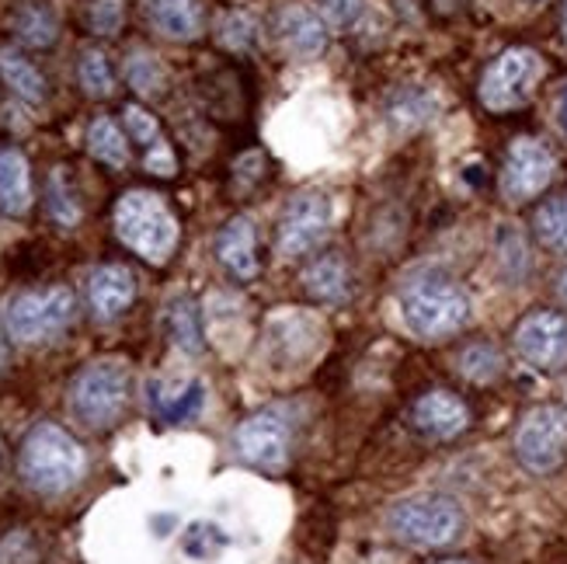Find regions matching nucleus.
I'll list each match as a JSON object with an SVG mask.
<instances>
[{"label": "nucleus", "instance_id": "obj_12", "mask_svg": "<svg viewBox=\"0 0 567 564\" xmlns=\"http://www.w3.org/2000/svg\"><path fill=\"white\" fill-rule=\"evenodd\" d=\"M515 349L536 370H560V366H567V317L554 310H536L523 317L519 328H515Z\"/></svg>", "mask_w": 567, "mask_h": 564}, {"label": "nucleus", "instance_id": "obj_30", "mask_svg": "<svg viewBox=\"0 0 567 564\" xmlns=\"http://www.w3.org/2000/svg\"><path fill=\"white\" fill-rule=\"evenodd\" d=\"M49 213H53L56 224L63 227H73L81 219V203H78V195H73V188L66 185V167H56L53 175H49Z\"/></svg>", "mask_w": 567, "mask_h": 564}, {"label": "nucleus", "instance_id": "obj_22", "mask_svg": "<svg viewBox=\"0 0 567 564\" xmlns=\"http://www.w3.org/2000/svg\"><path fill=\"white\" fill-rule=\"evenodd\" d=\"M87 154L109 167H126L130 164V143L112 119H94L87 126Z\"/></svg>", "mask_w": 567, "mask_h": 564}, {"label": "nucleus", "instance_id": "obj_26", "mask_svg": "<svg viewBox=\"0 0 567 564\" xmlns=\"http://www.w3.org/2000/svg\"><path fill=\"white\" fill-rule=\"evenodd\" d=\"M14 32L24 45H35V49H45V45H53L56 42V32H60V24H56V14L42 8V4H29V8H21L18 18H14Z\"/></svg>", "mask_w": 567, "mask_h": 564}, {"label": "nucleus", "instance_id": "obj_28", "mask_svg": "<svg viewBox=\"0 0 567 564\" xmlns=\"http://www.w3.org/2000/svg\"><path fill=\"white\" fill-rule=\"evenodd\" d=\"M216 39L227 49H234V53H248L258 42V21L248 11H227L216 24Z\"/></svg>", "mask_w": 567, "mask_h": 564}, {"label": "nucleus", "instance_id": "obj_14", "mask_svg": "<svg viewBox=\"0 0 567 564\" xmlns=\"http://www.w3.org/2000/svg\"><path fill=\"white\" fill-rule=\"evenodd\" d=\"M87 297L97 317H118L122 310H130V304L136 300V276L126 265H102L94 268L87 279Z\"/></svg>", "mask_w": 567, "mask_h": 564}, {"label": "nucleus", "instance_id": "obj_29", "mask_svg": "<svg viewBox=\"0 0 567 564\" xmlns=\"http://www.w3.org/2000/svg\"><path fill=\"white\" fill-rule=\"evenodd\" d=\"M78 78H81V88L84 94L91 98H109L115 91V78H112V66L105 60L102 49H87L78 63Z\"/></svg>", "mask_w": 567, "mask_h": 564}, {"label": "nucleus", "instance_id": "obj_1", "mask_svg": "<svg viewBox=\"0 0 567 564\" xmlns=\"http://www.w3.org/2000/svg\"><path fill=\"white\" fill-rule=\"evenodd\" d=\"M401 317L411 335L435 341L456 335L466 321H471V297L460 283H453L446 273H414L411 279H404L401 286Z\"/></svg>", "mask_w": 567, "mask_h": 564}, {"label": "nucleus", "instance_id": "obj_20", "mask_svg": "<svg viewBox=\"0 0 567 564\" xmlns=\"http://www.w3.org/2000/svg\"><path fill=\"white\" fill-rule=\"evenodd\" d=\"M349 265H344L338 255H324L317 258L313 265H307L303 273V289L310 297L324 300V304H341L349 300Z\"/></svg>", "mask_w": 567, "mask_h": 564}, {"label": "nucleus", "instance_id": "obj_13", "mask_svg": "<svg viewBox=\"0 0 567 564\" xmlns=\"http://www.w3.org/2000/svg\"><path fill=\"white\" fill-rule=\"evenodd\" d=\"M411 419L417 432H425L432 439H453L471 425V411L450 390H429V394L414 401Z\"/></svg>", "mask_w": 567, "mask_h": 564}, {"label": "nucleus", "instance_id": "obj_6", "mask_svg": "<svg viewBox=\"0 0 567 564\" xmlns=\"http://www.w3.org/2000/svg\"><path fill=\"white\" fill-rule=\"evenodd\" d=\"M70 321H73V293L66 286L18 293L4 310L8 335L24 341V346L56 338L60 331H66Z\"/></svg>", "mask_w": 567, "mask_h": 564}, {"label": "nucleus", "instance_id": "obj_24", "mask_svg": "<svg viewBox=\"0 0 567 564\" xmlns=\"http://www.w3.org/2000/svg\"><path fill=\"white\" fill-rule=\"evenodd\" d=\"M533 230L539 237L544 248H550L554 255H567V195H557V199H547L533 216Z\"/></svg>", "mask_w": 567, "mask_h": 564}, {"label": "nucleus", "instance_id": "obj_4", "mask_svg": "<svg viewBox=\"0 0 567 564\" xmlns=\"http://www.w3.org/2000/svg\"><path fill=\"white\" fill-rule=\"evenodd\" d=\"M130 401V366L122 359H94L70 383V411L87 429H112Z\"/></svg>", "mask_w": 567, "mask_h": 564}, {"label": "nucleus", "instance_id": "obj_25", "mask_svg": "<svg viewBox=\"0 0 567 564\" xmlns=\"http://www.w3.org/2000/svg\"><path fill=\"white\" fill-rule=\"evenodd\" d=\"M126 81L140 98H157L167 88V70L154 53L136 49V53H130V60H126Z\"/></svg>", "mask_w": 567, "mask_h": 564}, {"label": "nucleus", "instance_id": "obj_32", "mask_svg": "<svg viewBox=\"0 0 567 564\" xmlns=\"http://www.w3.org/2000/svg\"><path fill=\"white\" fill-rule=\"evenodd\" d=\"M432 109H435V102L425 91H404L398 102L390 105V119L398 122V126H404V130H414L432 115Z\"/></svg>", "mask_w": 567, "mask_h": 564}, {"label": "nucleus", "instance_id": "obj_3", "mask_svg": "<svg viewBox=\"0 0 567 564\" xmlns=\"http://www.w3.org/2000/svg\"><path fill=\"white\" fill-rule=\"evenodd\" d=\"M115 234L140 258L164 265L178 248L182 227L154 192H126L115 206Z\"/></svg>", "mask_w": 567, "mask_h": 564}, {"label": "nucleus", "instance_id": "obj_40", "mask_svg": "<svg viewBox=\"0 0 567 564\" xmlns=\"http://www.w3.org/2000/svg\"><path fill=\"white\" fill-rule=\"evenodd\" d=\"M8 362V352H4V346H0V366H4Z\"/></svg>", "mask_w": 567, "mask_h": 564}, {"label": "nucleus", "instance_id": "obj_11", "mask_svg": "<svg viewBox=\"0 0 567 564\" xmlns=\"http://www.w3.org/2000/svg\"><path fill=\"white\" fill-rule=\"evenodd\" d=\"M234 447L240 460H248L251 468L279 474L289 463V425L279 411H258L248 422L237 425Z\"/></svg>", "mask_w": 567, "mask_h": 564}, {"label": "nucleus", "instance_id": "obj_9", "mask_svg": "<svg viewBox=\"0 0 567 564\" xmlns=\"http://www.w3.org/2000/svg\"><path fill=\"white\" fill-rule=\"evenodd\" d=\"M544 73V63L533 53V49H505V53L487 66L484 81H481V102L491 112H512L529 102V94Z\"/></svg>", "mask_w": 567, "mask_h": 564}, {"label": "nucleus", "instance_id": "obj_7", "mask_svg": "<svg viewBox=\"0 0 567 564\" xmlns=\"http://www.w3.org/2000/svg\"><path fill=\"white\" fill-rule=\"evenodd\" d=\"M515 457L529 474H554L567 460V411L557 404H539L523 414L515 429Z\"/></svg>", "mask_w": 567, "mask_h": 564}, {"label": "nucleus", "instance_id": "obj_31", "mask_svg": "<svg viewBox=\"0 0 567 564\" xmlns=\"http://www.w3.org/2000/svg\"><path fill=\"white\" fill-rule=\"evenodd\" d=\"M460 373L477 380V383L495 380L502 373V352L495 346H484V341H481V346H471L460 356Z\"/></svg>", "mask_w": 567, "mask_h": 564}, {"label": "nucleus", "instance_id": "obj_34", "mask_svg": "<svg viewBox=\"0 0 567 564\" xmlns=\"http://www.w3.org/2000/svg\"><path fill=\"white\" fill-rule=\"evenodd\" d=\"M126 130L136 143H143L146 151H151L154 143H161V126H157V119L151 112H143L140 105H130L126 109Z\"/></svg>", "mask_w": 567, "mask_h": 564}, {"label": "nucleus", "instance_id": "obj_5", "mask_svg": "<svg viewBox=\"0 0 567 564\" xmlns=\"http://www.w3.org/2000/svg\"><path fill=\"white\" fill-rule=\"evenodd\" d=\"M463 509L446 495H414L390 509L386 526L404 544L446 547L463 533Z\"/></svg>", "mask_w": 567, "mask_h": 564}, {"label": "nucleus", "instance_id": "obj_16", "mask_svg": "<svg viewBox=\"0 0 567 564\" xmlns=\"http://www.w3.org/2000/svg\"><path fill=\"white\" fill-rule=\"evenodd\" d=\"M216 258L234 279H255L258 276V255H255V224L248 216H234L216 237Z\"/></svg>", "mask_w": 567, "mask_h": 564}, {"label": "nucleus", "instance_id": "obj_41", "mask_svg": "<svg viewBox=\"0 0 567 564\" xmlns=\"http://www.w3.org/2000/svg\"><path fill=\"white\" fill-rule=\"evenodd\" d=\"M442 564H471V561H442Z\"/></svg>", "mask_w": 567, "mask_h": 564}, {"label": "nucleus", "instance_id": "obj_21", "mask_svg": "<svg viewBox=\"0 0 567 564\" xmlns=\"http://www.w3.org/2000/svg\"><path fill=\"white\" fill-rule=\"evenodd\" d=\"M167 331L175 338V346L188 356H203L206 338H203V321H199V307L188 297H178L167 310Z\"/></svg>", "mask_w": 567, "mask_h": 564}, {"label": "nucleus", "instance_id": "obj_17", "mask_svg": "<svg viewBox=\"0 0 567 564\" xmlns=\"http://www.w3.org/2000/svg\"><path fill=\"white\" fill-rule=\"evenodd\" d=\"M151 24L175 42H195L203 35V8L199 0H146Z\"/></svg>", "mask_w": 567, "mask_h": 564}, {"label": "nucleus", "instance_id": "obj_39", "mask_svg": "<svg viewBox=\"0 0 567 564\" xmlns=\"http://www.w3.org/2000/svg\"><path fill=\"white\" fill-rule=\"evenodd\" d=\"M560 29H564V39H567V0H564V11H560Z\"/></svg>", "mask_w": 567, "mask_h": 564}, {"label": "nucleus", "instance_id": "obj_23", "mask_svg": "<svg viewBox=\"0 0 567 564\" xmlns=\"http://www.w3.org/2000/svg\"><path fill=\"white\" fill-rule=\"evenodd\" d=\"M0 73H4V81L8 88L24 98V102H32L39 105L42 98H45V81H42V73L24 60L21 53H14V49H0Z\"/></svg>", "mask_w": 567, "mask_h": 564}, {"label": "nucleus", "instance_id": "obj_33", "mask_svg": "<svg viewBox=\"0 0 567 564\" xmlns=\"http://www.w3.org/2000/svg\"><path fill=\"white\" fill-rule=\"evenodd\" d=\"M126 18V4L122 0H94L91 4V29L97 35H115Z\"/></svg>", "mask_w": 567, "mask_h": 564}, {"label": "nucleus", "instance_id": "obj_38", "mask_svg": "<svg viewBox=\"0 0 567 564\" xmlns=\"http://www.w3.org/2000/svg\"><path fill=\"white\" fill-rule=\"evenodd\" d=\"M557 293H560V300H564V307H567V273L560 276V283H557Z\"/></svg>", "mask_w": 567, "mask_h": 564}, {"label": "nucleus", "instance_id": "obj_2", "mask_svg": "<svg viewBox=\"0 0 567 564\" xmlns=\"http://www.w3.org/2000/svg\"><path fill=\"white\" fill-rule=\"evenodd\" d=\"M87 457L81 443L66 429L53 422H39L24 435L18 453V474L21 481L39 495H63L84 478Z\"/></svg>", "mask_w": 567, "mask_h": 564}, {"label": "nucleus", "instance_id": "obj_8", "mask_svg": "<svg viewBox=\"0 0 567 564\" xmlns=\"http://www.w3.org/2000/svg\"><path fill=\"white\" fill-rule=\"evenodd\" d=\"M334 224V199L320 188L296 192L279 219V255L300 258L320 248Z\"/></svg>", "mask_w": 567, "mask_h": 564}, {"label": "nucleus", "instance_id": "obj_37", "mask_svg": "<svg viewBox=\"0 0 567 564\" xmlns=\"http://www.w3.org/2000/svg\"><path fill=\"white\" fill-rule=\"evenodd\" d=\"M557 122H560V130L567 133V88H564L560 98H557Z\"/></svg>", "mask_w": 567, "mask_h": 564}, {"label": "nucleus", "instance_id": "obj_36", "mask_svg": "<svg viewBox=\"0 0 567 564\" xmlns=\"http://www.w3.org/2000/svg\"><path fill=\"white\" fill-rule=\"evenodd\" d=\"M324 11L328 18L338 24V29H344V24H352L362 11V0H324Z\"/></svg>", "mask_w": 567, "mask_h": 564}, {"label": "nucleus", "instance_id": "obj_19", "mask_svg": "<svg viewBox=\"0 0 567 564\" xmlns=\"http://www.w3.org/2000/svg\"><path fill=\"white\" fill-rule=\"evenodd\" d=\"M151 404L161 414V422H167V425L192 422L206 404V383L203 380H188L185 387L171 390V394L161 383H151Z\"/></svg>", "mask_w": 567, "mask_h": 564}, {"label": "nucleus", "instance_id": "obj_27", "mask_svg": "<svg viewBox=\"0 0 567 564\" xmlns=\"http://www.w3.org/2000/svg\"><path fill=\"white\" fill-rule=\"evenodd\" d=\"M230 547V536L216 523H192L182 536V551L195 561H213Z\"/></svg>", "mask_w": 567, "mask_h": 564}, {"label": "nucleus", "instance_id": "obj_35", "mask_svg": "<svg viewBox=\"0 0 567 564\" xmlns=\"http://www.w3.org/2000/svg\"><path fill=\"white\" fill-rule=\"evenodd\" d=\"M146 167L154 171V175H161V178H171L175 175V154H171V146L161 140V143H154L151 151H146Z\"/></svg>", "mask_w": 567, "mask_h": 564}, {"label": "nucleus", "instance_id": "obj_10", "mask_svg": "<svg viewBox=\"0 0 567 564\" xmlns=\"http://www.w3.org/2000/svg\"><path fill=\"white\" fill-rule=\"evenodd\" d=\"M557 161L547 151L544 143L533 136H519L505 154V167H502V192L508 203H526L536 199L554 182Z\"/></svg>", "mask_w": 567, "mask_h": 564}, {"label": "nucleus", "instance_id": "obj_15", "mask_svg": "<svg viewBox=\"0 0 567 564\" xmlns=\"http://www.w3.org/2000/svg\"><path fill=\"white\" fill-rule=\"evenodd\" d=\"M279 39L292 57H320L328 45V24L307 4H286L279 11Z\"/></svg>", "mask_w": 567, "mask_h": 564}, {"label": "nucleus", "instance_id": "obj_18", "mask_svg": "<svg viewBox=\"0 0 567 564\" xmlns=\"http://www.w3.org/2000/svg\"><path fill=\"white\" fill-rule=\"evenodd\" d=\"M32 206V175L29 161L14 146H0V213L24 216Z\"/></svg>", "mask_w": 567, "mask_h": 564}]
</instances>
